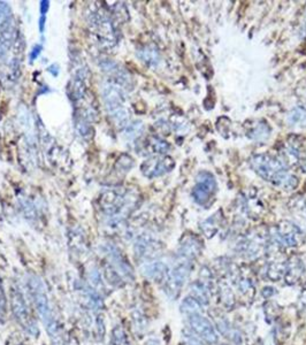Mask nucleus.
<instances>
[{
  "mask_svg": "<svg viewBox=\"0 0 306 345\" xmlns=\"http://www.w3.org/2000/svg\"><path fill=\"white\" fill-rule=\"evenodd\" d=\"M191 273V265L187 259L180 261L169 271L165 280V292L170 299H176L181 293Z\"/></svg>",
  "mask_w": 306,
  "mask_h": 345,
  "instance_id": "nucleus-5",
  "label": "nucleus"
},
{
  "mask_svg": "<svg viewBox=\"0 0 306 345\" xmlns=\"http://www.w3.org/2000/svg\"><path fill=\"white\" fill-rule=\"evenodd\" d=\"M112 345H131L129 337L126 334V331L121 327H115L112 333Z\"/></svg>",
  "mask_w": 306,
  "mask_h": 345,
  "instance_id": "nucleus-18",
  "label": "nucleus"
},
{
  "mask_svg": "<svg viewBox=\"0 0 306 345\" xmlns=\"http://www.w3.org/2000/svg\"><path fill=\"white\" fill-rule=\"evenodd\" d=\"M181 311L187 316L194 313H201V304L192 296L185 297L181 303Z\"/></svg>",
  "mask_w": 306,
  "mask_h": 345,
  "instance_id": "nucleus-16",
  "label": "nucleus"
},
{
  "mask_svg": "<svg viewBox=\"0 0 306 345\" xmlns=\"http://www.w3.org/2000/svg\"><path fill=\"white\" fill-rule=\"evenodd\" d=\"M125 129H126V131H125L126 137L129 138V139H134V138L138 137V136L142 134L144 127H143V123L136 121V122L129 123V125L125 127Z\"/></svg>",
  "mask_w": 306,
  "mask_h": 345,
  "instance_id": "nucleus-20",
  "label": "nucleus"
},
{
  "mask_svg": "<svg viewBox=\"0 0 306 345\" xmlns=\"http://www.w3.org/2000/svg\"><path fill=\"white\" fill-rule=\"evenodd\" d=\"M252 167L266 181H270L276 184H282V182L288 177L282 163L266 156L254 157L252 159Z\"/></svg>",
  "mask_w": 306,
  "mask_h": 345,
  "instance_id": "nucleus-4",
  "label": "nucleus"
},
{
  "mask_svg": "<svg viewBox=\"0 0 306 345\" xmlns=\"http://www.w3.org/2000/svg\"><path fill=\"white\" fill-rule=\"evenodd\" d=\"M187 345H192V344H187Z\"/></svg>",
  "mask_w": 306,
  "mask_h": 345,
  "instance_id": "nucleus-26",
  "label": "nucleus"
},
{
  "mask_svg": "<svg viewBox=\"0 0 306 345\" xmlns=\"http://www.w3.org/2000/svg\"><path fill=\"white\" fill-rule=\"evenodd\" d=\"M88 71L81 68L74 73L68 84V94L72 101L81 100L85 96L87 91Z\"/></svg>",
  "mask_w": 306,
  "mask_h": 345,
  "instance_id": "nucleus-12",
  "label": "nucleus"
},
{
  "mask_svg": "<svg viewBox=\"0 0 306 345\" xmlns=\"http://www.w3.org/2000/svg\"><path fill=\"white\" fill-rule=\"evenodd\" d=\"M105 251L109 267L113 268L121 278H125L127 281L134 280V270L126 259L124 253L120 251V249L113 244H108L106 246Z\"/></svg>",
  "mask_w": 306,
  "mask_h": 345,
  "instance_id": "nucleus-7",
  "label": "nucleus"
},
{
  "mask_svg": "<svg viewBox=\"0 0 306 345\" xmlns=\"http://www.w3.org/2000/svg\"><path fill=\"white\" fill-rule=\"evenodd\" d=\"M28 288L31 298L34 300L35 308L42 319L44 326L46 327L47 333L53 342V345H61L62 337L60 331V326L56 320L54 311H53L49 296H47L45 286L38 276H31L28 281Z\"/></svg>",
  "mask_w": 306,
  "mask_h": 345,
  "instance_id": "nucleus-1",
  "label": "nucleus"
},
{
  "mask_svg": "<svg viewBox=\"0 0 306 345\" xmlns=\"http://www.w3.org/2000/svg\"><path fill=\"white\" fill-rule=\"evenodd\" d=\"M6 345H26V344H24L18 337L12 336L9 340H7V344Z\"/></svg>",
  "mask_w": 306,
  "mask_h": 345,
  "instance_id": "nucleus-24",
  "label": "nucleus"
},
{
  "mask_svg": "<svg viewBox=\"0 0 306 345\" xmlns=\"http://www.w3.org/2000/svg\"><path fill=\"white\" fill-rule=\"evenodd\" d=\"M303 299H304L305 302H306V289H305V291H304V298H303Z\"/></svg>",
  "mask_w": 306,
  "mask_h": 345,
  "instance_id": "nucleus-25",
  "label": "nucleus"
},
{
  "mask_svg": "<svg viewBox=\"0 0 306 345\" xmlns=\"http://www.w3.org/2000/svg\"><path fill=\"white\" fill-rule=\"evenodd\" d=\"M111 345H112V344H111Z\"/></svg>",
  "mask_w": 306,
  "mask_h": 345,
  "instance_id": "nucleus-27",
  "label": "nucleus"
},
{
  "mask_svg": "<svg viewBox=\"0 0 306 345\" xmlns=\"http://www.w3.org/2000/svg\"><path fill=\"white\" fill-rule=\"evenodd\" d=\"M15 38V24L13 15L4 21L0 22V59L5 58L8 54L14 43Z\"/></svg>",
  "mask_w": 306,
  "mask_h": 345,
  "instance_id": "nucleus-11",
  "label": "nucleus"
},
{
  "mask_svg": "<svg viewBox=\"0 0 306 345\" xmlns=\"http://www.w3.org/2000/svg\"><path fill=\"white\" fill-rule=\"evenodd\" d=\"M157 244L154 240L147 237H142L136 242L135 245V252L138 257L141 258H151L153 255V252L156 251Z\"/></svg>",
  "mask_w": 306,
  "mask_h": 345,
  "instance_id": "nucleus-15",
  "label": "nucleus"
},
{
  "mask_svg": "<svg viewBox=\"0 0 306 345\" xmlns=\"http://www.w3.org/2000/svg\"><path fill=\"white\" fill-rule=\"evenodd\" d=\"M102 67L107 74L112 77L113 83L118 85H128L130 81V76L127 74L124 69L120 68L115 62L113 61H105L102 63Z\"/></svg>",
  "mask_w": 306,
  "mask_h": 345,
  "instance_id": "nucleus-14",
  "label": "nucleus"
},
{
  "mask_svg": "<svg viewBox=\"0 0 306 345\" xmlns=\"http://www.w3.org/2000/svg\"><path fill=\"white\" fill-rule=\"evenodd\" d=\"M289 121L296 125V123H306V110L303 109H296L289 114Z\"/></svg>",
  "mask_w": 306,
  "mask_h": 345,
  "instance_id": "nucleus-21",
  "label": "nucleus"
},
{
  "mask_svg": "<svg viewBox=\"0 0 306 345\" xmlns=\"http://www.w3.org/2000/svg\"><path fill=\"white\" fill-rule=\"evenodd\" d=\"M100 207L107 217L115 218L124 211L126 206L125 195L116 190H107L99 197Z\"/></svg>",
  "mask_w": 306,
  "mask_h": 345,
  "instance_id": "nucleus-8",
  "label": "nucleus"
},
{
  "mask_svg": "<svg viewBox=\"0 0 306 345\" xmlns=\"http://www.w3.org/2000/svg\"><path fill=\"white\" fill-rule=\"evenodd\" d=\"M142 271H143V274L145 276L156 281V282H162V281L165 282L167 275L169 273L167 265L160 260L145 262Z\"/></svg>",
  "mask_w": 306,
  "mask_h": 345,
  "instance_id": "nucleus-13",
  "label": "nucleus"
},
{
  "mask_svg": "<svg viewBox=\"0 0 306 345\" xmlns=\"http://www.w3.org/2000/svg\"><path fill=\"white\" fill-rule=\"evenodd\" d=\"M151 145H152L153 152H156V153H165L169 147L166 142H163L159 138H153L152 142H151Z\"/></svg>",
  "mask_w": 306,
  "mask_h": 345,
  "instance_id": "nucleus-22",
  "label": "nucleus"
},
{
  "mask_svg": "<svg viewBox=\"0 0 306 345\" xmlns=\"http://www.w3.org/2000/svg\"><path fill=\"white\" fill-rule=\"evenodd\" d=\"M188 324L190 330L195 335H197L203 342H206L211 345L216 344L219 342V335H217L216 328L206 316L201 313H194L187 316Z\"/></svg>",
  "mask_w": 306,
  "mask_h": 345,
  "instance_id": "nucleus-6",
  "label": "nucleus"
},
{
  "mask_svg": "<svg viewBox=\"0 0 306 345\" xmlns=\"http://www.w3.org/2000/svg\"><path fill=\"white\" fill-rule=\"evenodd\" d=\"M174 167V161L169 157L152 158L143 163L141 167L142 173L145 176L152 179V177L162 176L163 174L170 172V169Z\"/></svg>",
  "mask_w": 306,
  "mask_h": 345,
  "instance_id": "nucleus-9",
  "label": "nucleus"
},
{
  "mask_svg": "<svg viewBox=\"0 0 306 345\" xmlns=\"http://www.w3.org/2000/svg\"><path fill=\"white\" fill-rule=\"evenodd\" d=\"M216 190V181L214 177L209 173H200L197 176V184L194 188L192 195L195 200L200 205H205L210 199L211 194Z\"/></svg>",
  "mask_w": 306,
  "mask_h": 345,
  "instance_id": "nucleus-10",
  "label": "nucleus"
},
{
  "mask_svg": "<svg viewBox=\"0 0 306 345\" xmlns=\"http://www.w3.org/2000/svg\"><path fill=\"white\" fill-rule=\"evenodd\" d=\"M42 51H43V46L40 45V44H36V45L33 47V50H31V52H30V55H29L30 62H34L35 60L38 58L40 53H42Z\"/></svg>",
  "mask_w": 306,
  "mask_h": 345,
  "instance_id": "nucleus-23",
  "label": "nucleus"
},
{
  "mask_svg": "<svg viewBox=\"0 0 306 345\" xmlns=\"http://www.w3.org/2000/svg\"><path fill=\"white\" fill-rule=\"evenodd\" d=\"M191 296L199 302L201 305L203 304H209V290L206 286L201 282H195L191 286Z\"/></svg>",
  "mask_w": 306,
  "mask_h": 345,
  "instance_id": "nucleus-17",
  "label": "nucleus"
},
{
  "mask_svg": "<svg viewBox=\"0 0 306 345\" xmlns=\"http://www.w3.org/2000/svg\"><path fill=\"white\" fill-rule=\"evenodd\" d=\"M103 99L112 121L119 127L128 125L129 110L126 105V96L120 85L108 81L103 85Z\"/></svg>",
  "mask_w": 306,
  "mask_h": 345,
  "instance_id": "nucleus-2",
  "label": "nucleus"
},
{
  "mask_svg": "<svg viewBox=\"0 0 306 345\" xmlns=\"http://www.w3.org/2000/svg\"><path fill=\"white\" fill-rule=\"evenodd\" d=\"M7 319V297H6L4 284L0 277V324H4Z\"/></svg>",
  "mask_w": 306,
  "mask_h": 345,
  "instance_id": "nucleus-19",
  "label": "nucleus"
},
{
  "mask_svg": "<svg viewBox=\"0 0 306 345\" xmlns=\"http://www.w3.org/2000/svg\"><path fill=\"white\" fill-rule=\"evenodd\" d=\"M11 308L15 320L20 327L23 329L26 333L30 336L37 337L38 336V327H37V322L31 314L29 306L26 303L23 293L18 287H12L11 291Z\"/></svg>",
  "mask_w": 306,
  "mask_h": 345,
  "instance_id": "nucleus-3",
  "label": "nucleus"
}]
</instances>
